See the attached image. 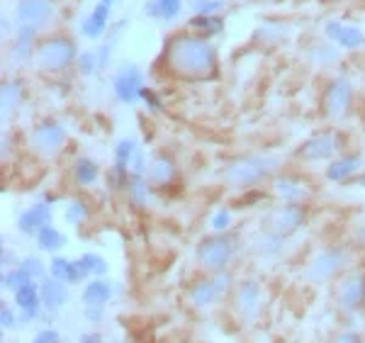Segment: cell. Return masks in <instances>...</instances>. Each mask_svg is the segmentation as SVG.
Masks as SVG:
<instances>
[{"instance_id": "obj_1", "label": "cell", "mask_w": 365, "mask_h": 343, "mask_svg": "<svg viewBox=\"0 0 365 343\" xmlns=\"http://www.w3.org/2000/svg\"><path fill=\"white\" fill-rule=\"evenodd\" d=\"M166 63L178 78L207 81L217 71V51L202 37L178 34L166 46Z\"/></svg>"}, {"instance_id": "obj_2", "label": "cell", "mask_w": 365, "mask_h": 343, "mask_svg": "<svg viewBox=\"0 0 365 343\" xmlns=\"http://www.w3.org/2000/svg\"><path fill=\"white\" fill-rule=\"evenodd\" d=\"M356 263V251L349 244H327L317 248L302 265V280L309 285H327V282H336L341 275L349 273Z\"/></svg>"}, {"instance_id": "obj_3", "label": "cell", "mask_w": 365, "mask_h": 343, "mask_svg": "<svg viewBox=\"0 0 365 343\" xmlns=\"http://www.w3.org/2000/svg\"><path fill=\"white\" fill-rule=\"evenodd\" d=\"M280 168L278 156H263V153H246V156L232 158L225 170H222V180L229 188H239V190H256L263 180H268L275 170Z\"/></svg>"}, {"instance_id": "obj_4", "label": "cell", "mask_w": 365, "mask_h": 343, "mask_svg": "<svg viewBox=\"0 0 365 343\" xmlns=\"http://www.w3.org/2000/svg\"><path fill=\"white\" fill-rule=\"evenodd\" d=\"M241 253V241L234 232L229 234H210L197 241L195 246V265L202 273L217 275L232 270L234 261Z\"/></svg>"}, {"instance_id": "obj_5", "label": "cell", "mask_w": 365, "mask_h": 343, "mask_svg": "<svg viewBox=\"0 0 365 343\" xmlns=\"http://www.w3.org/2000/svg\"><path fill=\"white\" fill-rule=\"evenodd\" d=\"M227 300H229V309H232V314L237 317L239 324L256 327L261 322L263 309H266V290H263V282L258 277L253 275L239 277Z\"/></svg>"}, {"instance_id": "obj_6", "label": "cell", "mask_w": 365, "mask_h": 343, "mask_svg": "<svg viewBox=\"0 0 365 343\" xmlns=\"http://www.w3.org/2000/svg\"><path fill=\"white\" fill-rule=\"evenodd\" d=\"M234 285H237V277H234L232 270L217 273V275L202 273L185 287V300L192 309H210V307H215L217 302L227 300L229 295H232Z\"/></svg>"}, {"instance_id": "obj_7", "label": "cell", "mask_w": 365, "mask_h": 343, "mask_svg": "<svg viewBox=\"0 0 365 343\" xmlns=\"http://www.w3.org/2000/svg\"><path fill=\"white\" fill-rule=\"evenodd\" d=\"M334 307L346 319L365 312V268H351L334 282Z\"/></svg>"}, {"instance_id": "obj_8", "label": "cell", "mask_w": 365, "mask_h": 343, "mask_svg": "<svg viewBox=\"0 0 365 343\" xmlns=\"http://www.w3.org/2000/svg\"><path fill=\"white\" fill-rule=\"evenodd\" d=\"M78 58V46L68 37H49L37 44L34 51V61L46 73H58V71L68 68Z\"/></svg>"}, {"instance_id": "obj_9", "label": "cell", "mask_w": 365, "mask_h": 343, "mask_svg": "<svg viewBox=\"0 0 365 343\" xmlns=\"http://www.w3.org/2000/svg\"><path fill=\"white\" fill-rule=\"evenodd\" d=\"M307 222H309L307 205H280L275 210L266 212L263 229L282 236V239H292V236L307 227Z\"/></svg>"}, {"instance_id": "obj_10", "label": "cell", "mask_w": 365, "mask_h": 343, "mask_svg": "<svg viewBox=\"0 0 365 343\" xmlns=\"http://www.w3.org/2000/svg\"><path fill=\"white\" fill-rule=\"evenodd\" d=\"M29 141H32L34 151L42 153V156H58L68 141V132L58 120H54V117H46V120H39L32 127Z\"/></svg>"}, {"instance_id": "obj_11", "label": "cell", "mask_w": 365, "mask_h": 343, "mask_svg": "<svg viewBox=\"0 0 365 343\" xmlns=\"http://www.w3.org/2000/svg\"><path fill=\"white\" fill-rule=\"evenodd\" d=\"M353 103V86L349 78L339 76V78L327 83V91H324V115L329 120H344L351 110Z\"/></svg>"}, {"instance_id": "obj_12", "label": "cell", "mask_w": 365, "mask_h": 343, "mask_svg": "<svg viewBox=\"0 0 365 343\" xmlns=\"http://www.w3.org/2000/svg\"><path fill=\"white\" fill-rule=\"evenodd\" d=\"M144 88V76H141L139 66H134V63H125L113 76V93L122 105H134L137 100H141Z\"/></svg>"}, {"instance_id": "obj_13", "label": "cell", "mask_w": 365, "mask_h": 343, "mask_svg": "<svg viewBox=\"0 0 365 343\" xmlns=\"http://www.w3.org/2000/svg\"><path fill=\"white\" fill-rule=\"evenodd\" d=\"M249 253L256 261L263 263H278L280 258L287 256V239L268 232V229H258L249 241Z\"/></svg>"}, {"instance_id": "obj_14", "label": "cell", "mask_w": 365, "mask_h": 343, "mask_svg": "<svg viewBox=\"0 0 365 343\" xmlns=\"http://www.w3.org/2000/svg\"><path fill=\"white\" fill-rule=\"evenodd\" d=\"M344 149L341 144V137L336 132H322V134H314L299 146L297 156L302 161H309V163H317V161H334V156Z\"/></svg>"}, {"instance_id": "obj_15", "label": "cell", "mask_w": 365, "mask_h": 343, "mask_svg": "<svg viewBox=\"0 0 365 343\" xmlns=\"http://www.w3.org/2000/svg\"><path fill=\"white\" fill-rule=\"evenodd\" d=\"M13 304H15V309L20 312V327H27V324H34V322H39V319H44L39 282H29V285L13 292Z\"/></svg>"}, {"instance_id": "obj_16", "label": "cell", "mask_w": 365, "mask_h": 343, "mask_svg": "<svg viewBox=\"0 0 365 343\" xmlns=\"http://www.w3.org/2000/svg\"><path fill=\"white\" fill-rule=\"evenodd\" d=\"M51 224H54V212H51V205L46 203V200H42V203L25 207V210L17 215L15 227L22 236H32L34 239L44 227H51Z\"/></svg>"}, {"instance_id": "obj_17", "label": "cell", "mask_w": 365, "mask_h": 343, "mask_svg": "<svg viewBox=\"0 0 365 343\" xmlns=\"http://www.w3.org/2000/svg\"><path fill=\"white\" fill-rule=\"evenodd\" d=\"M15 17L17 25L42 29L54 17V3L51 0H17Z\"/></svg>"}, {"instance_id": "obj_18", "label": "cell", "mask_w": 365, "mask_h": 343, "mask_svg": "<svg viewBox=\"0 0 365 343\" xmlns=\"http://www.w3.org/2000/svg\"><path fill=\"white\" fill-rule=\"evenodd\" d=\"M273 195L282 200V205H304L312 195V183L302 180L299 175L282 173L273 180Z\"/></svg>"}, {"instance_id": "obj_19", "label": "cell", "mask_w": 365, "mask_h": 343, "mask_svg": "<svg viewBox=\"0 0 365 343\" xmlns=\"http://www.w3.org/2000/svg\"><path fill=\"white\" fill-rule=\"evenodd\" d=\"M39 292H42L44 319L56 317L71 300V285H66V282H61V280H54V277H49V275L39 282Z\"/></svg>"}, {"instance_id": "obj_20", "label": "cell", "mask_w": 365, "mask_h": 343, "mask_svg": "<svg viewBox=\"0 0 365 343\" xmlns=\"http://www.w3.org/2000/svg\"><path fill=\"white\" fill-rule=\"evenodd\" d=\"M175 178H178V163L168 153H158L149 161L146 180L151 183V188H168Z\"/></svg>"}, {"instance_id": "obj_21", "label": "cell", "mask_w": 365, "mask_h": 343, "mask_svg": "<svg viewBox=\"0 0 365 343\" xmlns=\"http://www.w3.org/2000/svg\"><path fill=\"white\" fill-rule=\"evenodd\" d=\"M363 170V156L358 153H346V156H339L334 161H329L327 170H324V178L329 183H346L351 180L353 175H358Z\"/></svg>"}, {"instance_id": "obj_22", "label": "cell", "mask_w": 365, "mask_h": 343, "mask_svg": "<svg viewBox=\"0 0 365 343\" xmlns=\"http://www.w3.org/2000/svg\"><path fill=\"white\" fill-rule=\"evenodd\" d=\"M115 297V282H110L108 277H91L81 290V302L88 304H100L108 307Z\"/></svg>"}, {"instance_id": "obj_23", "label": "cell", "mask_w": 365, "mask_h": 343, "mask_svg": "<svg viewBox=\"0 0 365 343\" xmlns=\"http://www.w3.org/2000/svg\"><path fill=\"white\" fill-rule=\"evenodd\" d=\"M327 37L329 39H334L339 46H344V49H358V46H365V37H363V32L358 27H353V25H344V22H336V20H331V22H327Z\"/></svg>"}, {"instance_id": "obj_24", "label": "cell", "mask_w": 365, "mask_h": 343, "mask_svg": "<svg viewBox=\"0 0 365 343\" xmlns=\"http://www.w3.org/2000/svg\"><path fill=\"white\" fill-rule=\"evenodd\" d=\"M37 32L34 27H25L17 25L15 29V44H13V61L25 63L29 58H34V51H37Z\"/></svg>"}, {"instance_id": "obj_25", "label": "cell", "mask_w": 365, "mask_h": 343, "mask_svg": "<svg viewBox=\"0 0 365 343\" xmlns=\"http://www.w3.org/2000/svg\"><path fill=\"white\" fill-rule=\"evenodd\" d=\"M25 96V86L17 78H8L3 83V91H0V110H3V122H8V117L17 112Z\"/></svg>"}, {"instance_id": "obj_26", "label": "cell", "mask_w": 365, "mask_h": 343, "mask_svg": "<svg viewBox=\"0 0 365 343\" xmlns=\"http://www.w3.org/2000/svg\"><path fill=\"white\" fill-rule=\"evenodd\" d=\"M34 244H37V251L49 253V256H58V253L66 248L68 239H66V234H63L61 229L51 224V227H44L42 232L34 236Z\"/></svg>"}, {"instance_id": "obj_27", "label": "cell", "mask_w": 365, "mask_h": 343, "mask_svg": "<svg viewBox=\"0 0 365 343\" xmlns=\"http://www.w3.org/2000/svg\"><path fill=\"white\" fill-rule=\"evenodd\" d=\"M108 20H110V5H96V10H93L91 15L83 20V25H81V32H83V37L88 39H100L105 34V29H108Z\"/></svg>"}, {"instance_id": "obj_28", "label": "cell", "mask_w": 365, "mask_h": 343, "mask_svg": "<svg viewBox=\"0 0 365 343\" xmlns=\"http://www.w3.org/2000/svg\"><path fill=\"white\" fill-rule=\"evenodd\" d=\"M151 195H154V188L151 183L144 178V175H132L127 185V198H129V205L134 210H146L151 205Z\"/></svg>"}, {"instance_id": "obj_29", "label": "cell", "mask_w": 365, "mask_h": 343, "mask_svg": "<svg viewBox=\"0 0 365 343\" xmlns=\"http://www.w3.org/2000/svg\"><path fill=\"white\" fill-rule=\"evenodd\" d=\"M73 180H76V185H81V188L96 185V183L100 180V165H98V161H93V158H88V156L76 158V163H73Z\"/></svg>"}, {"instance_id": "obj_30", "label": "cell", "mask_w": 365, "mask_h": 343, "mask_svg": "<svg viewBox=\"0 0 365 343\" xmlns=\"http://www.w3.org/2000/svg\"><path fill=\"white\" fill-rule=\"evenodd\" d=\"M88 220H91V205L83 198L68 200L66 207H63V222L68 227H83Z\"/></svg>"}, {"instance_id": "obj_31", "label": "cell", "mask_w": 365, "mask_h": 343, "mask_svg": "<svg viewBox=\"0 0 365 343\" xmlns=\"http://www.w3.org/2000/svg\"><path fill=\"white\" fill-rule=\"evenodd\" d=\"M144 13L149 17H161V20H175L180 13V0H149L144 5Z\"/></svg>"}, {"instance_id": "obj_32", "label": "cell", "mask_w": 365, "mask_h": 343, "mask_svg": "<svg viewBox=\"0 0 365 343\" xmlns=\"http://www.w3.org/2000/svg\"><path fill=\"white\" fill-rule=\"evenodd\" d=\"M29 282H34V280L20 268V265H17V268H10V270H0V287H3V292L13 295L20 287L29 285Z\"/></svg>"}, {"instance_id": "obj_33", "label": "cell", "mask_w": 365, "mask_h": 343, "mask_svg": "<svg viewBox=\"0 0 365 343\" xmlns=\"http://www.w3.org/2000/svg\"><path fill=\"white\" fill-rule=\"evenodd\" d=\"M210 229H212V234L234 232V210H229V207H217L210 217Z\"/></svg>"}, {"instance_id": "obj_34", "label": "cell", "mask_w": 365, "mask_h": 343, "mask_svg": "<svg viewBox=\"0 0 365 343\" xmlns=\"http://www.w3.org/2000/svg\"><path fill=\"white\" fill-rule=\"evenodd\" d=\"M20 268L32 277L34 282H42L46 275H49V263H44L37 253H29V256H22Z\"/></svg>"}, {"instance_id": "obj_35", "label": "cell", "mask_w": 365, "mask_h": 343, "mask_svg": "<svg viewBox=\"0 0 365 343\" xmlns=\"http://www.w3.org/2000/svg\"><path fill=\"white\" fill-rule=\"evenodd\" d=\"M49 277H54V280H61L68 285L71 280V273H73V258H66V256H51L49 261Z\"/></svg>"}, {"instance_id": "obj_36", "label": "cell", "mask_w": 365, "mask_h": 343, "mask_svg": "<svg viewBox=\"0 0 365 343\" xmlns=\"http://www.w3.org/2000/svg\"><path fill=\"white\" fill-rule=\"evenodd\" d=\"M81 261H83L86 270L91 273V277H108L110 273V263L105 256H100L96 251H86L83 256H81Z\"/></svg>"}, {"instance_id": "obj_37", "label": "cell", "mask_w": 365, "mask_h": 343, "mask_svg": "<svg viewBox=\"0 0 365 343\" xmlns=\"http://www.w3.org/2000/svg\"><path fill=\"white\" fill-rule=\"evenodd\" d=\"M17 327H20V312L15 309L13 302L3 300V302H0V331H3V336H5L8 331H13Z\"/></svg>"}, {"instance_id": "obj_38", "label": "cell", "mask_w": 365, "mask_h": 343, "mask_svg": "<svg viewBox=\"0 0 365 343\" xmlns=\"http://www.w3.org/2000/svg\"><path fill=\"white\" fill-rule=\"evenodd\" d=\"M76 68H78L81 76H96L100 73V58H98V49L93 51H81L78 58H76Z\"/></svg>"}, {"instance_id": "obj_39", "label": "cell", "mask_w": 365, "mask_h": 343, "mask_svg": "<svg viewBox=\"0 0 365 343\" xmlns=\"http://www.w3.org/2000/svg\"><path fill=\"white\" fill-rule=\"evenodd\" d=\"M190 27L202 29V34H220L225 29V22L220 15H197L190 20Z\"/></svg>"}, {"instance_id": "obj_40", "label": "cell", "mask_w": 365, "mask_h": 343, "mask_svg": "<svg viewBox=\"0 0 365 343\" xmlns=\"http://www.w3.org/2000/svg\"><path fill=\"white\" fill-rule=\"evenodd\" d=\"M22 258L17 256V251H13V246H0V270H10V268H17Z\"/></svg>"}, {"instance_id": "obj_41", "label": "cell", "mask_w": 365, "mask_h": 343, "mask_svg": "<svg viewBox=\"0 0 365 343\" xmlns=\"http://www.w3.org/2000/svg\"><path fill=\"white\" fill-rule=\"evenodd\" d=\"M312 58L314 61L324 63V66H329V63H336L339 61V51L334 49V46H317L314 51H312Z\"/></svg>"}, {"instance_id": "obj_42", "label": "cell", "mask_w": 365, "mask_h": 343, "mask_svg": "<svg viewBox=\"0 0 365 343\" xmlns=\"http://www.w3.org/2000/svg\"><path fill=\"white\" fill-rule=\"evenodd\" d=\"M327 343H365L363 334L356 329H341L339 334H334Z\"/></svg>"}, {"instance_id": "obj_43", "label": "cell", "mask_w": 365, "mask_h": 343, "mask_svg": "<svg viewBox=\"0 0 365 343\" xmlns=\"http://www.w3.org/2000/svg\"><path fill=\"white\" fill-rule=\"evenodd\" d=\"M32 343H63L61 331L54 329V327H44L32 336Z\"/></svg>"}, {"instance_id": "obj_44", "label": "cell", "mask_w": 365, "mask_h": 343, "mask_svg": "<svg viewBox=\"0 0 365 343\" xmlns=\"http://www.w3.org/2000/svg\"><path fill=\"white\" fill-rule=\"evenodd\" d=\"M83 317L88 324H100L105 317H108V307H100V304H88L83 307Z\"/></svg>"}, {"instance_id": "obj_45", "label": "cell", "mask_w": 365, "mask_h": 343, "mask_svg": "<svg viewBox=\"0 0 365 343\" xmlns=\"http://www.w3.org/2000/svg\"><path fill=\"white\" fill-rule=\"evenodd\" d=\"M141 100H144L146 108H149L151 112H163V100H161V96H158L156 91H151V88H144Z\"/></svg>"}, {"instance_id": "obj_46", "label": "cell", "mask_w": 365, "mask_h": 343, "mask_svg": "<svg viewBox=\"0 0 365 343\" xmlns=\"http://www.w3.org/2000/svg\"><path fill=\"white\" fill-rule=\"evenodd\" d=\"M222 0H200V3L195 5V13L197 15H217L222 10Z\"/></svg>"}, {"instance_id": "obj_47", "label": "cell", "mask_w": 365, "mask_h": 343, "mask_svg": "<svg viewBox=\"0 0 365 343\" xmlns=\"http://www.w3.org/2000/svg\"><path fill=\"white\" fill-rule=\"evenodd\" d=\"M78 343H105V339H103V334H100V331H88V334L81 336Z\"/></svg>"}, {"instance_id": "obj_48", "label": "cell", "mask_w": 365, "mask_h": 343, "mask_svg": "<svg viewBox=\"0 0 365 343\" xmlns=\"http://www.w3.org/2000/svg\"><path fill=\"white\" fill-rule=\"evenodd\" d=\"M356 241H358V246L365 248V222L356 229Z\"/></svg>"}, {"instance_id": "obj_49", "label": "cell", "mask_w": 365, "mask_h": 343, "mask_svg": "<svg viewBox=\"0 0 365 343\" xmlns=\"http://www.w3.org/2000/svg\"><path fill=\"white\" fill-rule=\"evenodd\" d=\"M358 185H361V188H365V170H363V173H361V178H358Z\"/></svg>"}, {"instance_id": "obj_50", "label": "cell", "mask_w": 365, "mask_h": 343, "mask_svg": "<svg viewBox=\"0 0 365 343\" xmlns=\"http://www.w3.org/2000/svg\"><path fill=\"white\" fill-rule=\"evenodd\" d=\"M103 5H113V3H117V0H100Z\"/></svg>"}]
</instances>
